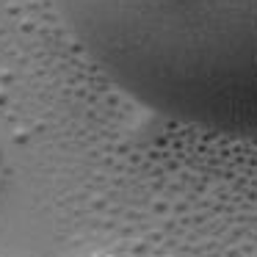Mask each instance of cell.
I'll list each match as a JSON object with an SVG mask.
<instances>
[{
    "mask_svg": "<svg viewBox=\"0 0 257 257\" xmlns=\"http://www.w3.org/2000/svg\"><path fill=\"white\" fill-rule=\"evenodd\" d=\"M100 69L174 122L257 139V0H56Z\"/></svg>",
    "mask_w": 257,
    "mask_h": 257,
    "instance_id": "cell-1",
    "label": "cell"
},
{
    "mask_svg": "<svg viewBox=\"0 0 257 257\" xmlns=\"http://www.w3.org/2000/svg\"><path fill=\"white\" fill-rule=\"evenodd\" d=\"M0 166H3V144H0Z\"/></svg>",
    "mask_w": 257,
    "mask_h": 257,
    "instance_id": "cell-2",
    "label": "cell"
}]
</instances>
